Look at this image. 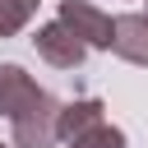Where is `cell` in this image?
Instances as JSON below:
<instances>
[{
	"instance_id": "ba28073f",
	"label": "cell",
	"mask_w": 148,
	"mask_h": 148,
	"mask_svg": "<svg viewBox=\"0 0 148 148\" xmlns=\"http://www.w3.org/2000/svg\"><path fill=\"white\" fill-rule=\"evenodd\" d=\"M0 148H9V143H0Z\"/></svg>"
},
{
	"instance_id": "8992f818",
	"label": "cell",
	"mask_w": 148,
	"mask_h": 148,
	"mask_svg": "<svg viewBox=\"0 0 148 148\" xmlns=\"http://www.w3.org/2000/svg\"><path fill=\"white\" fill-rule=\"evenodd\" d=\"M111 51L130 65H148V14H116Z\"/></svg>"
},
{
	"instance_id": "5b68a950",
	"label": "cell",
	"mask_w": 148,
	"mask_h": 148,
	"mask_svg": "<svg viewBox=\"0 0 148 148\" xmlns=\"http://www.w3.org/2000/svg\"><path fill=\"white\" fill-rule=\"evenodd\" d=\"M42 92H46V88H37V79H32L23 65H14V60L0 65V116H5L9 125H14L28 106H37Z\"/></svg>"
},
{
	"instance_id": "6da1fadb",
	"label": "cell",
	"mask_w": 148,
	"mask_h": 148,
	"mask_svg": "<svg viewBox=\"0 0 148 148\" xmlns=\"http://www.w3.org/2000/svg\"><path fill=\"white\" fill-rule=\"evenodd\" d=\"M60 143L65 148H130L125 130L106 120L102 97H74L60 111Z\"/></svg>"
},
{
	"instance_id": "3957f363",
	"label": "cell",
	"mask_w": 148,
	"mask_h": 148,
	"mask_svg": "<svg viewBox=\"0 0 148 148\" xmlns=\"http://www.w3.org/2000/svg\"><path fill=\"white\" fill-rule=\"evenodd\" d=\"M60 23L74 28V37L88 46V51H111V37H116V18L106 9H97L92 0H60Z\"/></svg>"
},
{
	"instance_id": "52a82bcc",
	"label": "cell",
	"mask_w": 148,
	"mask_h": 148,
	"mask_svg": "<svg viewBox=\"0 0 148 148\" xmlns=\"http://www.w3.org/2000/svg\"><path fill=\"white\" fill-rule=\"evenodd\" d=\"M37 5H42V0H0V37L23 32V28L32 23V14H37Z\"/></svg>"
},
{
	"instance_id": "277c9868",
	"label": "cell",
	"mask_w": 148,
	"mask_h": 148,
	"mask_svg": "<svg viewBox=\"0 0 148 148\" xmlns=\"http://www.w3.org/2000/svg\"><path fill=\"white\" fill-rule=\"evenodd\" d=\"M32 46H37V56H42L46 65H56V69H79V65L88 60V46H83V42L74 37V28L60 23V18L42 23L37 37H32Z\"/></svg>"
},
{
	"instance_id": "7a4b0ae2",
	"label": "cell",
	"mask_w": 148,
	"mask_h": 148,
	"mask_svg": "<svg viewBox=\"0 0 148 148\" xmlns=\"http://www.w3.org/2000/svg\"><path fill=\"white\" fill-rule=\"evenodd\" d=\"M60 111H65V102H56L51 92H42V102L28 106V111L9 125L14 148H56V143H60Z\"/></svg>"
}]
</instances>
